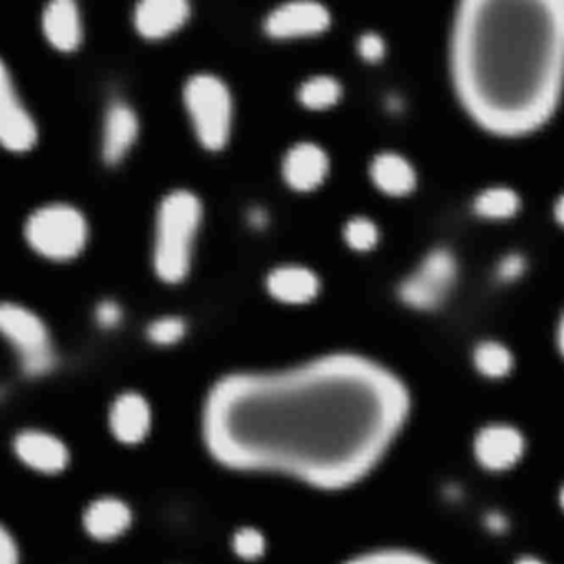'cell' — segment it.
Segmentation results:
<instances>
[{"label":"cell","instance_id":"31","mask_svg":"<svg viewBox=\"0 0 564 564\" xmlns=\"http://www.w3.org/2000/svg\"><path fill=\"white\" fill-rule=\"evenodd\" d=\"M554 338H556L557 351H560L564 360V309L563 313H561L560 319H557L556 335H554Z\"/></svg>","mask_w":564,"mask_h":564},{"label":"cell","instance_id":"25","mask_svg":"<svg viewBox=\"0 0 564 564\" xmlns=\"http://www.w3.org/2000/svg\"><path fill=\"white\" fill-rule=\"evenodd\" d=\"M233 550L246 561H257L266 554L267 540L262 531L253 527H244L234 533Z\"/></svg>","mask_w":564,"mask_h":564},{"label":"cell","instance_id":"22","mask_svg":"<svg viewBox=\"0 0 564 564\" xmlns=\"http://www.w3.org/2000/svg\"><path fill=\"white\" fill-rule=\"evenodd\" d=\"M341 94L340 81L331 75H313L302 81L298 98L303 104L312 108H325L335 103Z\"/></svg>","mask_w":564,"mask_h":564},{"label":"cell","instance_id":"21","mask_svg":"<svg viewBox=\"0 0 564 564\" xmlns=\"http://www.w3.org/2000/svg\"><path fill=\"white\" fill-rule=\"evenodd\" d=\"M472 364L485 380L500 381L515 370V354L498 340H482L472 350Z\"/></svg>","mask_w":564,"mask_h":564},{"label":"cell","instance_id":"9","mask_svg":"<svg viewBox=\"0 0 564 564\" xmlns=\"http://www.w3.org/2000/svg\"><path fill=\"white\" fill-rule=\"evenodd\" d=\"M14 452L25 467L44 475L60 474L70 462L64 440L47 430L29 429L18 433Z\"/></svg>","mask_w":564,"mask_h":564},{"label":"cell","instance_id":"11","mask_svg":"<svg viewBox=\"0 0 564 564\" xmlns=\"http://www.w3.org/2000/svg\"><path fill=\"white\" fill-rule=\"evenodd\" d=\"M108 424L119 442L136 445L142 443L151 430V407L142 394L133 391L120 394L111 404Z\"/></svg>","mask_w":564,"mask_h":564},{"label":"cell","instance_id":"2","mask_svg":"<svg viewBox=\"0 0 564 564\" xmlns=\"http://www.w3.org/2000/svg\"><path fill=\"white\" fill-rule=\"evenodd\" d=\"M447 61L472 122L505 138L537 132L564 94V0H464Z\"/></svg>","mask_w":564,"mask_h":564},{"label":"cell","instance_id":"14","mask_svg":"<svg viewBox=\"0 0 564 564\" xmlns=\"http://www.w3.org/2000/svg\"><path fill=\"white\" fill-rule=\"evenodd\" d=\"M326 169L328 156L316 143H296L283 158V176L296 189L315 188L325 178Z\"/></svg>","mask_w":564,"mask_h":564},{"label":"cell","instance_id":"30","mask_svg":"<svg viewBox=\"0 0 564 564\" xmlns=\"http://www.w3.org/2000/svg\"><path fill=\"white\" fill-rule=\"evenodd\" d=\"M0 561H2V564H18V550H15L14 544L9 541L8 537H4V541H2Z\"/></svg>","mask_w":564,"mask_h":564},{"label":"cell","instance_id":"16","mask_svg":"<svg viewBox=\"0 0 564 564\" xmlns=\"http://www.w3.org/2000/svg\"><path fill=\"white\" fill-rule=\"evenodd\" d=\"M136 129H138V122H136L135 111L122 100L111 101L104 115L103 142H101L103 158L108 162L122 158L135 139Z\"/></svg>","mask_w":564,"mask_h":564},{"label":"cell","instance_id":"3","mask_svg":"<svg viewBox=\"0 0 564 564\" xmlns=\"http://www.w3.org/2000/svg\"><path fill=\"white\" fill-rule=\"evenodd\" d=\"M199 215V199L188 189L169 191L159 202L153 263L166 282L182 279L188 270Z\"/></svg>","mask_w":564,"mask_h":564},{"label":"cell","instance_id":"19","mask_svg":"<svg viewBox=\"0 0 564 564\" xmlns=\"http://www.w3.org/2000/svg\"><path fill=\"white\" fill-rule=\"evenodd\" d=\"M267 286L273 296L283 302L300 303L315 296L318 279L306 267L282 266L269 273Z\"/></svg>","mask_w":564,"mask_h":564},{"label":"cell","instance_id":"28","mask_svg":"<svg viewBox=\"0 0 564 564\" xmlns=\"http://www.w3.org/2000/svg\"><path fill=\"white\" fill-rule=\"evenodd\" d=\"M358 50L366 60L376 61L386 54V42L383 35L376 31H364L358 38Z\"/></svg>","mask_w":564,"mask_h":564},{"label":"cell","instance_id":"6","mask_svg":"<svg viewBox=\"0 0 564 564\" xmlns=\"http://www.w3.org/2000/svg\"><path fill=\"white\" fill-rule=\"evenodd\" d=\"M87 224L74 205L52 202L35 208L25 222V239L42 256L68 259L83 246Z\"/></svg>","mask_w":564,"mask_h":564},{"label":"cell","instance_id":"20","mask_svg":"<svg viewBox=\"0 0 564 564\" xmlns=\"http://www.w3.org/2000/svg\"><path fill=\"white\" fill-rule=\"evenodd\" d=\"M521 207V195L517 189L507 184H492L482 188L472 199L475 214L490 221L514 217Z\"/></svg>","mask_w":564,"mask_h":564},{"label":"cell","instance_id":"23","mask_svg":"<svg viewBox=\"0 0 564 564\" xmlns=\"http://www.w3.org/2000/svg\"><path fill=\"white\" fill-rule=\"evenodd\" d=\"M345 564H436L426 554L407 548H380L351 557Z\"/></svg>","mask_w":564,"mask_h":564},{"label":"cell","instance_id":"32","mask_svg":"<svg viewBox=\"0 0 564 564\" xmlns=\"http://www.w3.org/2000/svg\"><path fill=\"white\" fill-rule=\"evenodd\" d=\"M553 215L556 218L557 224L564 227V191L557 195L556 201L553 205Z\"/></svg>","mask_w":564,"mask_h":564},{"label":"cell","instance_id":"15","mask_svg":"<svg viewBox=\"0 0 564 564\" xmlns=\"http://www.w3.org/2000/svg\"><path fill=\"white\" fill-rule=\"evenodd\" d=\"M370 174L381 191L391 195H406L417 185V169L399 151L384 149L371 159Z\"/></svg>","mask_w":564,"mask_h":564},{"label":"cell","instance_id":"7","mask_svg":"<svg viewBox=\"0 0 564 564\" xmlns=\"http://www.w3.org/2000/svg\"><path fill=\"white\" fill-rule=\"evenodd\" d=\"M0 326L21 354L25 373L44 374L54 366V350L47 329L38 316L14 303L0 306Z\"/></svg>","mask_w":564,"mask_h":564},{"label":"cell","instance_id":"27","mask_svg":"<svg viewBox=\"0 0 564 564\" xmlns=\"http://www.w3.org/2000/svg\"><path fill=\"white\" fill-rule=\"evenodd\" d=\"M527 269L528 260L523 253L508 252L498 259L495 275H497L498 282L514 283L527 273Z\"/></svg>","mask_w":564,"mask_h":564},{"label":"cell","instance_id":"24","mask_svg":"<svg viewBox=\"0 0 564 564\" xmlns=\"http://www.w3.org/2000/svg\"><path fill=\"white\" fill-rule=\"evenodd\" d=\"M345 239L357 250H370L380 239L376 222L366 215H353L345 224Z\"/></svg>","mask_w":564,"mask_h":564},{"label":"cell","instance_id":"13","mask_svg":"<svg viewBox=\"0 0 564 564\" xmlns=\"http://www.w3.org/2000/svg\"><path fill=\"white\" fill-rule=\"evenodd\" d=\"M132 523V508L126 501L115 497L97 498L88 505L83 514L84 531L98 541L123 537Z\"/></svg>","mask_w":564,"mask_h":564},{"label":"cell","instance_id":"10","mask_svg":"<svg viewBox=\"0 0 564 564\" xmlns=\"http://www.w3.org/2000/svg\"><path fill=\"white\" fill-rule=\"evenodd\" d=\"M35 139V125L19 100L4 65H0V142L5 148L22 151Z\"/></svg>","mask_w":564,"mask_h":564},{"label":"cell","instance_id":"29","mask_svg":"<svg viewBox=\"0 0 564 564\" xmlns=\"http://www.w3.org/2000/svg\"><path fill=\"white\" fill-rule=\"evenodd\" d=\"M94 316H97V322L100 323L103 328H111V326H115L116 323L122 318V309L116 305L115 302H111V300H103V302L98 303L97 309H94Z\"/></svg>","mask_w":564,"mask_h":564},{"label":"cell","instance_id":"17","mask_svg":"<svg viewBox=\"0 0 564 564\" xmlns=\"http://www.w3.org/2000/svg\"><path fill=\"white\" fill-rule=\"evenodd\" d=\"M185 0H142L135 8L136 29L148 37L168 34L188 18Z\"/></svg>","mask_w":564,"mask_h":564},{"label":"cell","instance_id":"33","mask_svg":"<svg viewBox=\"0 0 564 564\" xmlns=\"http://www.w3.org/2000/svg\"><path fill=\"white\" fill-rule=\"evenodd\" d=\"M249 221L250 224L256 225V227H262V225L267 222L266 211L259 207L250 208Z\"/></svg>","mask_w":564,"mask_h":564},{"label":"cell","instance_id":"26","mask_svg":"<svg viewBox=\"0 0 564 564\" xmlns=\"http://www.w3.org/2000/svg\"><path fill=\"white\" fill-rule=\"evenodd\" d=\"M184 332V322L178 316H162L149 323L148 336L155 343L171 345Z\"/></svg>","mask_w":564,"mask_h":564},{"label":"cell","instance_id":"12","mask_svg":"<svg viewBox=\"0 0 564 564\" xmlns=\"http://www.w3.org/2000/svg\"><path fill=\"white\" fill-rule=\"evenodd\" d=\"M329 12L316 0H289L277 5L266 19V29L272 35L309 34L325 29Z\"/></svg>","mask_w":564,"mask_h":564},{"label":"cell","instance_id":"8","mask_svg":"<svg viewBox=\"0 0 564 564\" xmlns=\"http://www.w3.org/2000/svg\"><path fill=\"white\" fill-rule=\"evenodd\" d=\"M471 447L478 467L492 474H505L523 462L528 440L523 430L515 424L492 420L478 427Z\"/></svg>","mask_w":564,"mask_h":564},{"label":"cell","instance_id":"5","mask_svg":"<svg viewBox=\"0 0 564 564\" xmlns=\"http://www.w3.org/2000/svg\"><path fill=\"white\" fill-rule=\"evenodd\" d=\"M184 101L202 145L221 148L229 135L233 113L229 88L214 74L198 71L185 81Z\"/></svg>","mask_w":564,"mask_h":564},{"label":"cell","instance_id":"34","mask_svg":"<svg viewBox=\"0 0 564 564\" xmlns=\"http://www.w3.org/2000/svg\"><path fill=\"white\" fill-rule=\"evenodd\" d=\"M514 564H550L548 561H544L543 557L537 556V554H521L517 560L514 561Z\"/></svg>","mask_w":564,"mask_h":564},{"label":"cell","instance_id":"4","mask_svg":"<svg viewBox=\"0 0 564 564\" xmlns=\"http://www.w3.org/2000/svg\"><path fill=\"white\" fill-rule=\"evenodd\" d=\"M458 257L447 247H433L397 285V296L404 305L417 312H432L454 293L459 282Z\"/></svg>","mask_w":564,"mask_h":564},{"label":"cell","instance_id":"18","mask_svg":"<svg viewBox=\"0 0 564 564\" xmlns=\"http://www.w3.org/2000/svg\"><path fill=\"white\" fill-rule=\"evenodd\" d=\"M42 27L50 44L61 50L75 47L80 37L78 12L71 0H50L42 12Z\"/></svg>","mask_w":564,"mask_h":564},{"label":"cell","instance_id":"35","mask_svg":"<svg viewBox=\"0 0 564 564\" xmlns=\"http://www.w3.org/2000/svg\"><path fill=\"white\" fill-rule=\"evenodd\" d=\"M556 501L557 507H560V510L564 514V481L561 482L560 488H557Z\"/></svg>","mask_w":564,"mask_h":564},{"label":"cell","instance_id":"1","mask_svg":"<svg viewBox=\"0 0 564 564\" xmlns=\"http://www.w3.org/2000/svg\"><path fill=\"white\" fill-rule=\"evenodd\" d=\"M410 409L399 374L338 353L279 373L224 377L205 406L204 432L229 467L345 488L386 458Z\"/></svg>","mask_w":564,"mask_h":564}]
</instances>
